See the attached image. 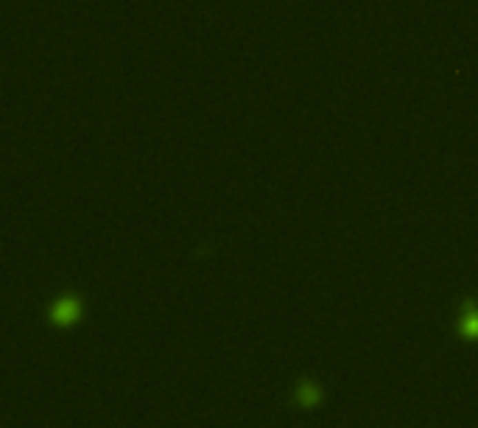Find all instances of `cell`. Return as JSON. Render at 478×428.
Instances as JSON below:
<instances>
[{
    "label": "cell",
    "mask_w": 478,
    "mask_h": 428,
    "mask_svg": "<svg viewBox=\"0 0 478 428\" xmlns=\"http://www.w3.org/2000/svg\"><path fill=\"white\" fill-rule=\"evenodd\" d=\"M79 316H81V297H79L76 291L62 294L57 302L50 305V311H48L50 325H57V328H70V325H76Z\"/></svg>",
    "instance_id": "6da1fadb"
},
{
    "label": "cell",
    "mask_w": 478,
    "mask_h": 428,
    "mask_svg": "<svg viewBox=\"0 0 478 428\" xmlns=\"http://www.w3.org/2000/svg\"><path fill=\"white\" fill-rule=\"evenodd\" d=\"M456 331H459L461 339L478 342V302H475V297H467L461 302V311H459V319H456Z\"/></svg>",
    "instance_id": "7a4b0ae2"
},
{
    "label": "cell",
    "mask_w": 478,
    "mask_h": 428,
    "mask_svg": "<svg viewBox=\"0 0 478 428\" xmlns=\"http://www.w3.org/2000/svg\"><path fill=\"white\" fill-rule=\"evenodd\" d=\"M319 400H322V389H319L313 381H308V378L299 381V387H297V403L310 409V406H316Z\"/></svg>",
    "instance_id": "3957f363"
}]
</instances>
